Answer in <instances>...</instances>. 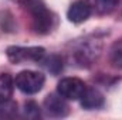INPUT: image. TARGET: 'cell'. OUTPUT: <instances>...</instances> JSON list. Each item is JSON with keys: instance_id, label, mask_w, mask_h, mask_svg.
Segmentation results:
<instances>
[{"instance_id": "cell-4", "label": "cell", "mask_w": 122, "mask_h": 120, "mask_svg": "<svg viewBox=\"0 0 122 120\" xmlns=\"http://www.w3.org/2000/svg\"><path fill=\"white\" fill-rule=\"evenodd\" d=\"M87 89L84 81L78 78H64L58 82L57 92L65 100H80Z\"/></svg>"}, {"instance_id": "cell-3", "label": "cell", "mask_w": 122, "mask_h": 120, "mask_svg": "<svg viewBox=\"0 0 122 120\" xmlns=\"http://www.w3.org/2000/svg\"><path fill=\"white\" fill-rule=\"evenodd\" d=\"M7 58L13 64H21V62H40L46 55V50L43 47H9Z\"/></svg>"}, {"instance_id": "cell-7", "label": "cell", "mask_w": 122, "mask_h": 120, "mask_svg": "<svg viewBox=\"0 0 122 120\" xmlns=\"http://www.w3.org/2000/svg\"><path fill=\"white\" fill-rule=\"evenodd\" d=\"M81 100V106L87 110H95V109H99L102 107L104 105V95L95 88H88L84 92L82 97L80 99Z\"/></svg>"}, {"instance_id": "cell-14", "label": "cell", "mask_w": 122, "mask_h": 120, "mask_svg": "<svg viewBox=\"0 0 122 120\" xmlns=\"http://www.w3.org/2000/svg\"><path fill=\"white\" fill-rule=\"evenodd\" d=\"M17 1H19V3H21V4H27L30 0H17Z\"/></svg>"}, {"instance_id": "cell-9", "label": "cell", "mask_w": 122, "mask_h": 120, "mask_svg": "<svg viewBox=\"0 0 122 120\" xmlns=\"http://www.w3.org/2000/svg\"><path fill=\"white\" fill-rule=\"evenodd\" d=\"M40 62H43V66H44L50 74L57 75V74H60L61 71H62V60H61L60 55H56V54H54V55H50V57H47L46 60L43 58Z\"/></svg>"}, {"instance_id": "cell-11", "label": "cell", "mask_w": 122, "mask_h": 120, "mask_svg": "<svg viewBox=\"0 0 122 120\" xmlns=\"http://www.w3.org/2000/svg\"><path fill=\"white\" fill-rule=\"evenodd\" d=\"M17 115V103L11 99L0 102V119H11Z\"/></svg>"}, {"instance_id": "cell-5", "label": "cell", "mask_w": 122, "mask_h": 120, "mask_svg": "<svg viewBox=\"0 0 122 120\" xmlns=\"http://www.w3.org/2000/svg\"><path fill=\"white\" fill-rule=\"evenodd\" d=\"M44 112L50 117H65L70 112V107L61 95L51 93L44 99Z\"/></svg>"}, {"instance_id": "cell-10", "label": "cell", "mask_w": 122, "mask_h": 120, "mask_svg": "<svg viewBox=\"0 0 122 120\" xmlns=\"http://www.w3.org/2000/svg\"><path fill=\"white\" fill-rule=\"evenodd\" d=\"M118 0H92V6L99 14H109L115 10Z\"/></svg>"}, {"instance_id": "cell-12", "label": "cell", "mask_w": 122, "mask_h": 120, "mask_svg": "<svg viewBox=\"0 0 122 120\" xmlns=\"http://www.w3.org/2000/svg\"><path fill=\"white\" fill-rule=\"evenodd\" d=\"M109 58L115 66L122 68V38L117 40L112 44V47L109 50Z\"/></svg>"}, {"instance_id": "cell-6", "label": "cell", "mask_w": 122, "mask_h": 120, "mask_svg": "<svg viewBox=\"0 0 122 120\" xmlns=\"http://www.w3.org/2000/svg\"><path fill=\"white\" fill-rule=\"evenodd\" d=\"M91 11L92 7L87 0H75L70 6L67 17L71 23L80 24V23H84L85 20H88V17L91 16Z\"/></svg>"}, {"instance_id": "cell-2", "label": "cell", "mask_w": 122, "mask_h": 120, "mask_svg": "<svg viewBox=\"0 0 122 120\" xmlns=\"http://www.w3.org/2000/svg\"><path fill=\"white\" fill-rule=\"evenodd\" d=\"M44 82H46L44 75L36 71H21L14 79L16 88L26 95H34L40 92L44 86Z\"/></svg>"}, {"instance_id": "cell-13", "label": "cell", "mask_w": 122, "mask_h": 120, "mask_svg": "<svg viewBox=\"0 0 122 120\" xmlns=\"http://www.w3.org/2000/svg\"><path fill=\"white\" fill-rule=\"evenodd\" d=\"M23 112H24V116H26L27 119H37V117H40V107H38V105H37L36 102H33V100L24 103Z\"/></svg>"}, {"instance_id": "cell-8", "label": "cell", "mask_w": 122, "mask_h": 120, "mask_svg": "<svg viewBox=\"0 0 122 120\" xmlns=\"http://www.w3.org/2000/svg\"><path fill=\"white\" fill-rule=\"evenodd\" d=\"M14 88V81L9 74H1L0 75V102L9 100L13 95Z\"/></svg>"}, {"instance_id": "cell-1", "label": "cell", "mask_w": 122, "mask_h": 120, "mask_svg": "<svg viewBox=\"0 0 122 120\" xmlns=\"http://www.w3.org/2000/svg\"><path fill=\"white\" fill-rule=\"evenodd\" d=\"M29 13L31 16V23L33 28L37 34H48L53 30L54 23H56V16L38 0H30L26 4Z\"/></svg>"}]
</instances>
